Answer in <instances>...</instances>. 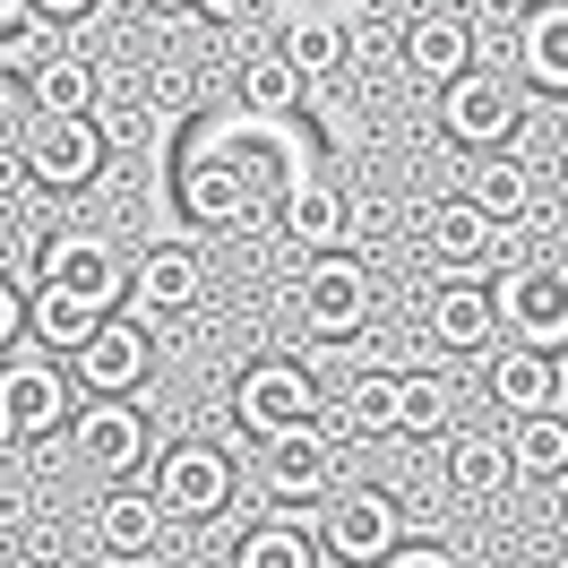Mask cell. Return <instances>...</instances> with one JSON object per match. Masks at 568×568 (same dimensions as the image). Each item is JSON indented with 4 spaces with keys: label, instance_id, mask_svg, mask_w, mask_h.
<instances>
[{
    "label": "cell",
    "instance_id": "5",
    "mask_svg": "<svg viewBox=\"0 0 568 568\" xmlns=\"http://www.w3.org/2000/svg\"><path fill=\"white\" fill-rule=\"evenodd\" d=\"M155 508L164 517H215L224 499H233V457L207 448V439H173L164 457H155Z\"/></svg>",
    "mask_w": 568,
    "mask_h": 568
},
{
    "label": "cell",
    "instance_id": "38",
    "mask_svg": "<svg viewBox=\"0 0 568 568\" xmlns=\"http://www.w3.org/2000/svg\"><path fill=\"white\" fill-rule=\"evenodd\" d=\"M27 9H36L43 27H52V18H87V9H95V0H27Z\"/></svg>",
    "mask_w": 568,
    "mask_h": 568
},
{
    "label": "cell",
    "instance_id": "31",
    "mask_svg": "<svg viewBox=\"0 0 568 568\" xmlns=\"http://www.w3.org/2000/svg\"><path fill=\"white\" fill-rule=\"evenodd\" d=\"M345 423L354 430H396V371H362L345 388Z\"/></svg>",
    "mask_w": 568,
    "mask_h": 568
},
{
    "label": "cell",
    "instance_id": "34",
    "mask_svg": "<svg viewBox=\"0 0 568 568\" xmlns=\"http://www.w3.org/2000/svg\"><path fill=\"white\" fill-rule=\"evenodd\" d=\"M18 336H27V302H18V284L0 276V354H9Z\"/></svg>",
    "mask_w": 568,
    "mask_h": 568
},
{
    "label": "cell",
    "instance_id": "43",
    "mask_svg": "<svg viewBox=\"0 0 568 568\" xmlns=\"http://www.w3.org/2000/svg\"><path fill=\"white\" fill-rule=\"evenodd\" d=\"M560 474H568V423H560Z\"/></svg>",
    "mask_w": 568,
    "mask_h": 568
},
{
    "label": "cell",
    "instance_id": "24",
    "mask_svg": "<svg viewBox=\"0 0 568 568\" xmlns=\"http://www.w3.org/2000/svg\"><path fill=\"white\" fill-rule=\"evenodd\" d=\"M448 491L457 499L508 491V439H499V430H457V439H448Z\"/></svg>",
    "mask_w": 568,
    "mask_h": 568
},
{
    "label": "cell",
    "instance_id": "14",
    "mask_svg": "<svg viewBox=\"0 0 568 568\" xmlns=\"http://www.w3.org/2000/svg\"><path fill=\"white\" fill-rule=\"evenodd\" d=\"M70 448L87 465H104V474H130V465L146 457V423H139V405L130 396H95L87 414L70 423Z\"/></svg>",
    "mask_w": 568,
    "mask_h": 568
},
{
    "label": "cell",
    "instance_id": "8",
    "mask_svg": "<svg viewBox=\"0 0 568 568\" xmlns=\"http://www.w3.org/2000/svg\"><path fill=\"white\" fill-rule=\"evenodd\" d=\"M320 534L345 568H379L396 542H405V508H396V491H336Z\"/></svg>",
    "mask_w": 568,
    "mask_h": 568
},
{
    "label": "cell",
    "instance_id": "16",
    "mask_svg": "<svg viewBox=\"0 0 568 568\" xmlns=\"http://www.w3.org/2000/svg\"><path fill=\"white\" fill-rule=\"evenodd\" d=\"M423 250H430V267H439V276H483V267H491V250H499V224L483 207L448 199V207L423 224Z\"/></svg>",
    "mask_w": 568,
    "mask_h": 568
},
{
    "label": "cell",
    "instance_id": "26",
    "mask_svg": "<svg viewBox=\"0 0 568 568\" xmlns=\"http://www.w3.org/2000/svg\"><path fill=\"white\" fill-rule=\"evenodd\" d=\"M517 61H526L534 87L568 95V0H542V9L526 18V43H517Z\"/></svg>",
    "mask_w": 568,
    "mask_h": 568
},
{
    "label": "cell",
    "instance_id": "33",
    "mask_svg": "<svg viewBox=\"0 0 568 568\" xmlns=\"http://www.w3.org/2000/svg\"><path fill=\"white\" fill-rule=\"evenodd\" d=\"M27 190H36V173H27V155H9V146H0V207H18Z\"/></svg>",
    "mask_w": 568,
    "mask_h": 568
},
{
    "label": "cell",
    "instance_id": "17",
    "mask_svg": "<svg viewBox=\"0 0 568 568\" xmlns=\"http://www.w3.org/2000/svg\"><path fill=\"white\" fill-rule=\"evenodd\" d=\"M345 224H354L345 181H320V173L284 181V233H293L302 250H345Z\"/></svg>",
    "mask_w": 568,
    "mask_h": 568
},
{
    "label": "cell",
    "instance_id": "10",
    "mask_svg": "<svg viewBox=\"0 0 568 568\" xmlns=\"http://www.w3.org/2000/svg\"><path fill=\"white\" fill-rule=\"evenodd\" d=\"M146 362H155V345H146L139 320H95V327H87V345H78V388L130 396L146 379Z\"/></svg>",
    "mask_w": 568,
    "mask_h": 568
},
{
    "label": "cell",
    "instance_id": "9",
    "mask_svg": "<svg viewBox=\"0 0 568 568\" xmlns=\"http://www.w3.org/2000/svg\"><path fill=\"white\" fill-rule=\"evenodd\" d=\"M302 320L320 327V336H362V320H371V267H362V258H336V250H311Z\"/></svg>",
    "mask_w": 568,
    "mask_h": 568
},
{
    "label": "cell",
    "instance_id": "22",
    "mask_svg": "<svg viewBox=\"0 0 568 568\" xmlns=\"http://www.w3.org/2000/svg\"><path fill=\"white\" fill-rule=\"evenodd\" d=\"M302 87H311V78L293 70L276 43H267V52H250L242 70H233V95H242V112H258V121H284V112L302 104Z\"/></svg>",
    "mask_w": 568,
    "mask_h": 568
},
{
    "label": "cell",
    "instance_id": "41",
    "mask_svg": "<svg viewBox=\"0 0 568 568\" xmlns=\"http://www.w3.org/2000/svg\"><path fill=\"white\" fill-rule=\"evenodd\" d=\"M9 439H18V430H9V405H0V448H9Z\"/></svg>",
    "mask_w": 568,
    "mask_h": 568
},
{
    "label": "cell",
    "instance_id": "42",
    "mask_svg": "<svg viewBox=\"0 0 568 568\" xmlns=\"http://www.w3.org/2000/svg\"><path fill=\"white\" fill-rule=\"evenodd\" d=\"M146 9H164V18H173V9H190V0H146Z\"/></svg>",
    "mask_w": 568,
    "mask_h": 568
},
{
    "label": "cell",
    "instance_id": "3",
    "mask_svg": "<svg viewBox=\"0 0 568 568\" xmlns=\"http://www.w3.org/2000/svg\"><path fill=\"white\" fill-rule=\"evenodd\" d=\"M267 457H258V491L267 499H320L336 483V430L311 414V423H284L258 439Z\"/></svg>",
    "mask_w": 568,
    "mask_h": 568
},
{
    "label": "cell",
    "instance_id": "40",
    "mask_svg": "<svg viewBox=\"0 0 568 568\" xmlns=\"http://www.w3.org/2000/svg\"><path fill=\"white\" fill-rule=\"evenodd\" d=\"M18 9H27V0H0V27H18Z\"/></svg>",
    "mask_w": 568,
    "mask_h": 568
},
{
    "label": "cell",
    "instance_id": "28",
    "mask_svg": "<svg viewBox=\"0 0 568 568\" xmlns=\"http://www.w3.org/2000/svg\"><path fill=\"white\" fill-rule=\"evenodd\" d=\"M233 568H320V542L293 526V517H258L233 542Z\"/></svg>",
    "mask_w": 568,
    "mask_h": 568
},
{
    "label": "cell",
    "instance_id": "13",
    "mask_svg": "<svg viewBox=\"0 0 568 568\" xmlns=\"http://www.w3.org/2000/svg\"><path fill=\"white\" fill-rule=\"evenodd\" d=\"M130 293H139V311L146 320H190L199 302H207V258L199 250H146L139 258V276H130Z\"/></svg>",
    "mask_w": 568,
    "mask_h": 568
},
{
    "label": "cell",
    "instance_id": "1",
    "mask_svg": "<svg viewBox=\"0 0 568 568\" xmlns=\"http://www.w3.org/2000/svg\"><path fill=\"white\" fill-rule=\"evenodd\" d=\"M491 311L517 327L526 345L551 354V345L568 336V250H526V258L491 284Z\"/></svg>",
    "mask_w": 568,
    "mask_h": 568
},
{
    "label": "cell",
    "instance_id": "25",
    "mask_svg": "<svg viewBox=\"0 0 568 568\" xmlns=\"http://www.w3.org/2000/svg\"><path fill=\"white\" fill-rule=\"evenodd\" d=\"M95 61H78V52H43L36 70H27V104L36 112H87L95 104Z\"/></svg>",
    "mask_w": 568,
    "mask_h": 568
},
{
    "label": "cell",
    "instance_id": "27",
    "mask_svg": "<svg viewBox=\"0 0 568 568\" xmlns=\"http://www.w3.org/2000/svg\"><path fill=\"white\" fill-rule=\"evenodd\" d=\"M95 139H104V155H139L146 139H155V95H139V87H95Z\"/></svg>",
    "mask_w": 568,
    "mask_h": 568
},
{
    "label": "cell",
    "instance_id": "21",
    "mask_svg": "<svg viewBox=\"0 0 568 568\" xmlns=\"http://www.w3.org/2000/svg\"><path fill=\"white\" fill-rule=\"evenodd\" d=\"M491 405H499V414H551V405H560L551 354H542V345H517V354H499V362H491Z\"/></svg>",
    "mask_w": 568,
    "mask_h": 568
},
{
    "label": "cell",
    "instance_id": "32",
    "mask_svg": "<svg viewBox=\"0 0 568 568\" xmlns=\"http://www.w3.org/2000/svg\"><path fill=\"white\" fill-rule=\"evenodd\" d=\"M396 36H405V27H396L388 9H354V18H345V43H354L362 61H388V52H396Z\"/></svg>",
    "mask_w": 568,
    "mask_h": 568
},
{
    "label": "cell",
    "instance_id": "39",
    "mask_svg": "<svg viewBox=\"0 0 568 568\" xmlns=\"http://www.w3.org/2000/svg\"><path fill=\"white\" fill-rule=\"evenodd\" d=\"M551 379H560V405H568V336L551 345Z\"/></svg>",
    "mask_w": 568,
    "mask_h": 568
},
{
    "label": "cell",
    "instance_id": "15",
    "mask_svg": "<svg viewBox=\"0 0 568 568\" xmlns=\"http://www.w3.org/2000/svg\"><path fill=\"white\" fill-rule=\"evenodd\" d=\"M396 52H405V70H414V78L448 87V78L474 70V18H457V9H430V18H414V27L396 36Z\"/></svg>",
    "mask_w": 568,
    "mask_h": 568
},
{
    "label": "cell",
    "instance_id": "30",
    "mask_svg": "<svg viewBox=\"0 0 568 568\" xmlns=\"http://www.w3.org/2000/svg\"><path fill=\"white\" fill-rule=\"evenodd\" d=\"M560 474V423L551 414H517L508 430V483H551Z\"/></svg>",
    "mask_w": 568,
    "mask_h": 568
},
{
    "label": "cell",
    "instance_id": "11",
    "mask_svg": "<svg viewBox=\"0 0 568 568\" xmlns=\"http://www.w3.org/2000/svg\"><path fill=\"white\" fill-rule=\"evenodd\" d=\"M423 320H430V345H439V354H483L499 336L491 284H474V276H439V293L423 302Z\"/></svg>",
    "mask_w": 568,
    "mask_h": 568
},
{
    "label": "cell",
    "instance_id": "29",
    "mask_svg": "<svg viewBox=\"0 0 568 568\" xmlns=\"http://www.w3.org/2000/svg\"><path fill=\"white\" fill-rule=\"evenodd\" d=\"M448 414H457V388H448L439 371H396V430H405V439L448 430Z\"/></svg>",
    "mask_w": 568,
    "mask_h": 568
},
{
    "label": "cell",
    "instance_id": "35",
    "mask_svg": "<svg viewBox=\"0 0 568 568\" xmlns=\"http://www.w3.org/2000/svg\"><path fill=\"white\" fill-rule=\"evenodd\" d=\"M379 568H457V560H448V551H430V542H396Z\"/></svg>",
    "mask_w": 568,
    "mask_h": 568
},
{
    "label": "cell",
    "instance_id": "2",
    "mask_svg": "<svg viewBox=\"0 0 568 568\" xmlns=\"http://www.w3.org/2000/svg\"><path fill=\"white\" fill-rule=\"evenodd\" d=\"M517 121H526V104H517V87L491 78V70H465V78L439 87V130L457 146H474V155H483V146H508Z\"/></svg>",
    "mask_w": 568,
    "mask_h": 568
},
{
    "label": "cell",
    "instance_id": "36",
    "mask_svg": "<svg viewBox=\"0 0 568 568\" xmlns=\"http://www.w3.org/2000/svg\"><path fill=\"white\" fill-rule=\"evenodd\" d=\"M155 112H190V78H173V70L155 78Z\"/></svg>",
    "mask_w": 568,
    "mask_h": 568
},
{
    "label": "cell",
    "instance_id": "12",
    "mask_svg": "<svg viewBox=\"0 0 568 568\" xmlns=\"http://www.w3.org/2000/svg\"><path fill=\"white\" fill-rule=\"evenodd\" d=\"M0 405H9V430H18V439H43V430L70 423V379H61L43 354L0 362Z\"/></svg>",
    "mask_w": 568,
    "mask_h": 568
},
{
    "label": "cell",
    "instance_id": "7",
    "mask_svg": "<svg viewBox=\"0 0 568 568\" xmlns=\"http://www.w3.org/2000/svg\"><path fill=\"white\" fill-rule=\"evenodd\" d=\"M36 276H52L61 293H78L87 311H121V293H130V267H121V250L104 233H61V242H43Z\"/></svg>",
    "mask_w": 568,
    "mask_h": 568
},
{
    "label": "cell",
    "instance_id": "37",
    "mask_svg": "<svg viewBox=\"0 0 568 568\" xmlns=\"http://www.w3.org/2000/svg\"><path fill=\"white\" fill-rule=\"evenodd\" d=\"M190 9H199V18H215V27H233V18H250L258 0H190Z\"/></svg>",
    "mask_w": 568,
    "mask_h": 568
},
{
    "label": "cell",
    "instance_id": "4",
    "mask_svg": "<svg viewBox=\"0 0 568 568\" xmlns=\"http://www.w3.org/2000/svg\"><path fill=\"white\" fill-rule=\"evenodd\" d=\"M311 414H320V388H311L302 362L267 354L233 379V423H242L250 439H267V430H284V423H311Z\"/></svg>",
    "mask_w": 568,
    "mask_h": 568
},
{
    "label": "cell",
    "instance_id": "19",
    "mask_svg": "<svg viewBox=\"0 0 568 568\" xmlns=\"http://www.w3.org/2000/svg\"><path fill=\"white\" fill-rule=\"evenodd\" d=\"M276 52L302 78H336L345 61H354V43H345V18H336V9H293V18L276 27Z\"/></svg>",
    "mask_w": 568,
    "mask_h": 568
},
{
    "label": "cell",
    "instance_id": "23",
    "mask_svg": "<svg viewBox=\"0 0 568 568\" xmlns=\"http://www.w3.org/2000/svg\"><path fill=\"white\" fill-rule=\"evenodd\" d=\"M95 320H104V311H87L78 293H61L52 276H36V293H27V336H36V345H52V354H78Z\"/></svg>",
    "mask_w": 568,
    "mask_h": 568
},
{
    "label": "cell",
    "instance_id": "6",
    "mask_svg": "<svg viewBox=\"0 0 568 568\" xmlns=\"http://www.w3.org/2000/svg\"><path fill=\"white\" fill-rule=\"evenodd\" d=\"M27 173L36 190H87L104 173V139H95V112H36V139H27Z\"/></svg>",
    "mask_w": 568,
    "mask_h": 568
},
{
    "label": "cell",
    "instance_id": "20",
    "mask_svg": "<svg viewBox=\"0 0 568 568\" xmlns=\"http://www.w3.org/2000/svg\"><path fill=\"white\" fill-rule=\"evenodd\" d=\"M457 199H465V207H483L491 224H517V207L534 199V173H526V155H508V146H483Z\"/></svg>",
    "mask_w": 568,
    "mask_h": 568
},
{
    "label": "cell",
    "instance_id": "18",
    "mask_svg": "<svg viewBox=\"0 0 568 568\" xmlns=\"http://www.w3.org/2000/svg\"><path fill=\"white\" fill-rule=\"evenodd\" d=\"M95 542H104V560H155V542H164L155 491H121V483H112V491L95 499Z\"/></svg>",
    "mask_w": 568,
    "mask_h": 568
}]
</instances>
